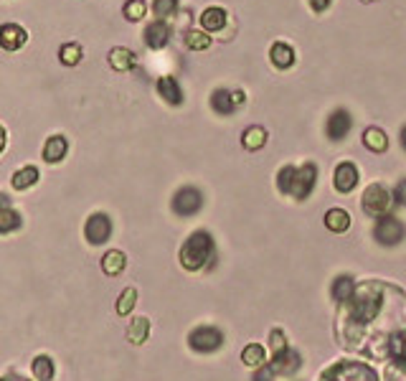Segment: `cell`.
Segmentation results:
<instances>
[{
    "mask_svg": "<svg viewBox=\"0 0 406 381\" xmlns=\"http://www.w3.org/2000/svg\"><path fill=\"white\" fill-rule=\"evenodd\" d=\"M150 335V320L148 318H135L127 328V341L130 343H145Z\"/></svg>",
    "mask_w": 406,
    "mask_h": 381,
    "instance_id": "30",
    "label": "cell"
},
{
    "mask_svg": "<svg viewBox=\"0 0 406 381\" xmlns=\"http://www.w3.org/2000/svg\"><path fill=\"white\" fill-rule=\"evenodd\" d=\"M31 371H33V379L36 381H51L56 373L54 361H51L48 356H36L31 364Z\"/></svg>",
    "mask_w": 406,
    "mask_h": 381,
    "instance_id": "28",
    "label": "cell"
},
{
    "mask_svg": "<svg viewBox=\"0 0 406 381\" xmlns=\"http://www.w3.org/2000/svg\"><path fill=\"white\" fill-rule=\"evenodd\" d=\"M3 381H26L23 376H3Z\"/></svg>",
    "mask_w": 406,
    "mask_h": 381,
    "instance_id": "42",
    "label": "cell"
},
{
    "mask_svg": "<svg viewBox=\"0 0 406 381\" xmlns=\"http://www.w3.org/2000/svg\"><path fill=\"white\" fill-rule=\"evenodd\" d=\"M315 180H318V165L315 163H304L300 168L295 165H282L277 171V188L280 194L292 196L297 201H304L307 196L313 194Z\"/></svg>",
    "mask_w": 406,
    "mask_h": 381,
    "instance_id": "2",
    "label": "cell"
},
{
    "mask_svg": "<svg viewBox=\"0 0 406 381\" xmlns=\"http://www.w3.org/2000/svg\"><path fill=\"white\" fill-rule=\"evenodd\" d=\"M110 66L115 71H133L135 66H137V56H135V51H130V48H122V46H115L110 51Z\"/></svg>",
    "mask_w": 406,
    "mask_h": 381,
    "instance_id": "20",
    "label": "cell"
},
{
    "mask_svg": "<svg viewBox=\"0 0 406 381\" xmlns=\"http://www.w3.org/2000/svg\"><path fill=\"white\" fill-rule=\"evenodd\" d=\"M201 28L206 33H216V31H224V26H226V10L219 8V6H211V8H206L201 13Z\"/></svg>",
    "mask_w": 406,
    "mask_h": 381,
    "instance_id": "19",
    "label": "cell"
},
{
    "mask_svg": "<svg viewBox=\"0 0 406 381\" xmlns=\"http://www.w3.org/2000/svg\"><path fill=\"white\" fill-rule=\"evenodd\" d=\"M264 346L262 343H249L246 349L242 351V361L244 366H251V369H259V366H264Z\"/></svg>",
    "mask_w": 406,
    "mask_h": 381,
    "instance_id": "31",
    "label": "cell"
},
{
    "mask_svg": "<svg viewBox=\"0 0 406 381\" xmlns=\"http://www.w3.org/2000/svg\"><path fill=\"white\" fill-rule=\"evenodd\" d=\"M26 41H28V33H26L23 26H18V24L0 26V46L6 48V51H18V48H23Z\"/></svg>",
    "mask_w": 406,
    "mask_h": 381,
    "instance_id": "14",
    "label": "cell"
},
{
    "mask_svg": "<svg viewBox=\"0 0 406 381\" xmlns=\"http://www.w3.org/2000/svg\"><path fill=\"white\" fill-rule=\"evenodd\" d=\"M269 62H272L274 69H292L297 62V54L295 48L289 46V44H284V41H277V44H272V48H269Z\"/></svg>",
    "mask_w": 406,
    "mask_h": 381,
    "instance_id": "15",
    "label": "cell"
},
{
    "mask_svg": "<svg viewBox=\"0 0 406 381\" xmlns=\"http://www.w3.org/2000/svg\"><path fill=\"white\" fill-rule=\"evenodd\" d=\"M137 305V290L135 288H125L117 297V313L119 315H130Z\"/></svg>",
    "mask_w": 406,
    "mask_h": 381,
    "instance_id": "35",
    "label": "cell"
},
{
    "mask_svg": "<svg viewBox=\"0 0 406 381\" xmlns=\"http://www.w3.org/2000/svg\"><path fill=\"white\" fill-rule=\"evenodd\" d=\"M351 127H353V117L348 109H333L328 117V122H325V135H328L330 140L338 142V140H343L345 135L351 133Z\"/></svg>",
    "mask_w": 406,
    "mask_h": 381,
    "instance_id": "11",
    "label": "cell"
},
{
    "mask_svg": "<svg viewBox=\"0 0 406 381\" xmlns=\"http://www.w3.org/2000/svg\"><path fill=\"white\" fill-rule=\"evenodd\" d=\"M358 183V168L351 160H343L338 163L336 173H333V186H336L338 194H351L353 188Z\"/></svg>",
    "mask_w": 406,
    "mask_h": 381,
    "instance_id": "12",
    "label": "cell"
},
{
    "mask_svg": "<svg viewBox=\"0 0 406 381\" xmlns=\"http://www.w3.org/2000/svg\"><path fill=\"white\" fill-rule=\"evenodd\" d=\"M211 109L216 112V115L221 117H229V115H234L236 109V102H234V92H229V89H213L211 92Z\"/></svg>",
    "mask_w": 406,
    "mask_h": 381,
    "instance_id": "18",
    "label": "cell"
},
{
    "mask_svg": "<svg viewBox=\"0 0 406 381\" xmlns=\"http://www.w3.org/2000/svg\"><path fill=\"white\" fill-rule=\"evenodd\" d=\"M363 3H374V0H363Z\"/></svg>",
    "mask_w": 406,
    "mask_h": 381,
    "instance_id": "43",
    "label": "cell"
},
{
    "mask_svg": "<svg viewBox=\"0 0 406 381\" xmlns=\"http://www.w3.org/2000/svg\"><path fill=\"white\" fill-rule=\"evenodd\" d=\"M186 46L191 48V51H206V48L211 46V36L203 31V28H198V31H188Z\"/></svg>",
    "mask_w": 406,
    "mask_h": 381,
    "instance_id": "33",
    "label": "cell"
},
{
    "mask_svg": "<svg viewBox=\"0 0 406 381\" xmlns=\"http://www.w3.org/2000/svg\"><path fill=\"white\" fill-rule=\"evenodd\" d=\"M213 252H216V247H213L211 234L193 232L186 241H183V247H180V252H178V259H180V265H183V270L198 272V270H203V267L213 259Z\"/></svg>",
    "mask_w": 406,
    "mask_h": 381,
    "instance_id": "3",
    "label": "cell"
},
{
    "mask_svg": "<svg viewBox=\"0 0 406 381\" xmlns=\"http://www.w3.org/2000/svg\"><path fill=\"white\" fill-rule=\"evenodd\" d=\"M338 343L374 361H389L406 341L404 290L381 280H368L340 303L336 320Z\"/></svg>",
    "mask_w": 406,
    "mask_h": 381,
    "instance_id": "1",
    "label": "cell"
},
{
    "mask_svg": "<svg viewBox=\"0 0 406 381\" xmlns=\"http://www.w3.org/2000/svg\"><path fill=\"white\" fill-rule=\"evenodd\" d=\"M155 89H157V94L163 97V102H168L171 107H180V104H183V89H180L175 77H160Z\"/></svg>",
    "mask_w": 406,
    "mask_h": 381,
    "instance_id": "16",
    "label": "cell"
},
{
    "mask_svg": "<svg viewBox=\"0 0 406 381\" xmlns=\"http://www.w3.org/2000/svg\"><path fill=\"white\" fill-rule=\"evenodd\" d=\"M36 180H39V168L36 165H26V168L13 173V188H18V191L36 186Z\"/></svg>",
    "mask_w": 406,
    "mask_h": 381,
    "instance_id": "29",
    "label": "cell"
},
{
    "mask_svg": "<svg viewBox=\"0 0 406 381\" xmlns=\"http://www.w3.org/2000/svg\"><path fill=\"white\" fill-rule=\"evenodd\" d=\"M353 292H356V282H353L351 275H340V277H336V280H333L330 295H333V300H336V303H345V300H348Z\"/></svg>",
    "mask_w": 406,
    "mask_h": 381,
    "instance_id": "26",
    "label": "cell"
},
{
    "mask_svg": "<svg viewBox=\"0 0 406 381\" xmlns=\"http://www.w3.org/2000/svg\"><path fill=\"white\" fill-rule=\"evenodd\" d=\"M391 203H394V196L386 186L381 183H371V186L363 191L360 196V206L366 211L368 216H386V211L391 209Z\"/></svg>",
    "mask_w": 406,
    "mask_h": 381,
    "instance_id": "5",
    "label": "cell"
},
{
    "mask_svg": "<svg viewBox=\"0 0 406 381\" xmlns=\"http://www.w3.org/2000/svg\"><path fill=\"white\" fill-rule=\"evenodd\" d=\"M0 198H3V206H0V234H10L16 232V229H21V224H23L21 214L10 209L8 196H0Z\"/></svg>",
    "mask_w": 406,
    "mask_h": 381,
    "instance_id": "22",
    "label": "cell"
},
{
    "mask_svg": "<svg viewBox=\"0 0 406 381\" xmlns=\"http://www.w3.org/2000/svg\"><path fill=\"white\" fill-rule=\"evenodd\" d=\"M153 13L157 21H168L178 13V0H153Z\"/></svg>",
    "mask_w": 406,
    "mask_h": 381,
    "instance_id": "36",
    "label": "cell"
},
{
    "mask_svg": "<svg viewBox=\"0 0 406 381\" xmlns=\"http://www.w3.org/2000/svg\"><path fill=\"white\" fill-rule=\"evenodd\" d=\"M320 381H378V373L363 361H336L320 373Z\"/></svg>",
    "mask_w": 406,
    "mask_h": 381,
    "instance_id": "4",
    "label": "cell"
},
{
    "mask_svg": "<svg viewBox=\"0 0 406 381\" xmlns=\"http://www.w3.org/2000/svg\"><path fill=\"white\" fill-rule=\"evenodd\" d=\"M401 148L406 150V124H404V127H401Z\"/></svg>",
    "mask_w": 406,
    "mask_h": 381,
    "instance_id": "41",
    "label": "cell"
},
{
    "mask_svg": "<svg viewBox=\"0 0 406 381\" xmlns=\"http://www.w3.org/2000/svg\"><path fill=\"white\" fill-rule=\"evenodd\" d=\"M145 13H148V3H145V0H127L125 8H122V16H125L127 21H133V24L142 21Z\"/></svg>",
    "mask_w": 406,
    "mask_h": 381,
    "instance_id": "34",
    "label": "cell"
},
{
    "mask_svg": "<svg viewBox=\"0 0 406 381\" xmlns=\"http://www.w3.org/2000/svg\"><path fill=\"white\" fill-rule=\"evenodd\" d=\"M330 3H333V0H307L310 10H313V13H318V16H320V13H325V10L330 8Z\"/></svg>",
    "mask_w": 406,
    "mask_h": 381,
    "instance_id": "38",
    "label": "cell"
},
{
    "mask_svg": "<svg viewBox=\"0 0 406 381\" xmlns=\"http://www.w3.org/2000/svg\"><path fill=\"white\" fill-rule=\"evenodd\" d=\"M81 56H84V51H81L79 44H64V46L59 48V62H61L64 66H77V64L81 62Z\"/></svg>",
    "mask_w": 406,
    "mask_h": 381,
    "instance_id": "32",
    "label": "cell"
},
{
    "mask_svg": "<svg viewBox=\"0 0 406 381\" xmlns=\"http://www.w3.org/2000/svg\"><path fill=\"white\" fill-rule=\"evenodd\" d=\"M272 379H274V371H272V366H269V364L254 373V381H272Z\"/></svg>",
    "mask_w": 406,
    "mask_h": 381,
    "instance_id": "39",
    "label": "cell"
},
{
    "mask_svg": "<svg viewBox=\"0 0 406 381\" xmlns=\"http://www.w3.org/2000/svg\"><path fill=\"white\" fill-rule=\"evenodd\" d=\"M360 140H363V148H368L371 153H383L389 148V138H386L381 127H366L363 135H360Z\"/></svg>",
    "mask_w": 406,
    "mask_h": 381,
    "instance_id": "23",
    "label": "cell"
},
{
    "mask_svg": "<svg viewBox=\"0 0 406 381\" xmlns=\"http://www.w3.org/2000/svg\"><path fill=\"white\" fill-rule=\"evenodd\" d=\"M188 346L195 353H213V351H219L224 346V333L216 326H198L188 335Z\"/></svg>",
    "mask_w": 406,
    "mask_h": 381,
    "instance_id": "6",
    "label": "cell"
},
{
    "mask_svg": "<svg viewBox=\"0 0 406 381\" xmlns=\"http://www.w3.org/2000/svg\"><path fill=\"white\" fill-rule=\"evenodd\" d=\"M404 236H406V226L401 219L391 216V214L378 216V221H376V226H374V239L378 241L381 247H396Z\"/></svg>",
    "mask_w": 406,
    "mask_h": 381,
    "instance_id": "7",
    "label": "cell"
},
{
    "mask_svg": "<svg viewBox=\"0 0 406 381\" xmlns=\"http://www.w3.org/2000/svg\"><path fill=\"white\" fill-rule=\"evenodd\" d=\"M171 209L175 216H195L203 209V194L195 186L178 188L171 201Z\"/></svg>",
    "mask_w": 406,
    "mask_h": 381,
    "instance_id": "8",
    "label": "cell"
},
{
    "mask_svg": "<svg viewBox=\"0 0 406 381\" xmlns=\"http://www.w3.org/2000/svg\"><path fill=\"white\" fill-rule=\"evenodd\" d=\"M325 226L336 234L348 232V229H351V214L345 209H330L328 214H325Z\"/></svg>",
    "mask_w": 406,
    "mask_h": 381,
    "instance_id": "27",
    "label": "cell"
},
{
    "mask_svg": "<svg viewBox=\"0 0 406 381\" xmlns=\"http://www.w3.org/2000/svg\"><path fill=\"white\" fill-rule=\"evenodd\" d=\"M383 381H406V341L401 343V349L389 358Z\"/></svg>",
    "mask_w": 406,
    "mask_h": 381,
    "instance_id": "17",
    "label": "cell"
},
{
    "mask_svg": "<svg viewBox=\"0 0 406 381\" xmlns=\"http://www.w3.org/2000/svg\"><path fill=\"white\" fill-rule=\"evenodd\" d=\"M125 265H127V257L122 252H117V249H110V252L102 257V272L110 275V277H117V275L125 270Z\"/></svg>",
    "mask_w": 406,
    "mask_h": 381,
    "instance_id": "25",
    "label": "cell"
},
{
    "mask_svg": "<svg viewBox=\"0 0 406 381\" xmlns=\"http://www.w3.org/2000/svg\"><path fill=\"white\" fill-rule=\"evenodd\" d=\"M66 150H69L66 138L64 135H51L46 140V145H44V160L46 163H59V160L66 158Z\"/></svg>",
    "mask_w": 406,
    "mask_h": 381,
    "instance_id": "21",
    "label": "cell"
},
{
    "mask_svg": "<svg viewBox=\"0 0 406 381\" xmlns=\"http://www.w3.org/2000/svg\"><path fill=\"white\" fill-rule=\"evenodd\" d=\"M269 366H272L274 376H289V373H295L300 366H302V356L297 353L295 349H289V346H284V349L274 351L272 353V361H269Z\"/></svg>",
    "mask_w": 406,
    "mask_h": 381,
    "instance_id": "10",
    "label": "cell"
},
{
    "mask_svg": "<svg viewBox=\"0 0 406 381\" xmlns=\"http://www.w3.org/2000/svg\"><path fill=\"white\" fill-rule=\"evenodd\" d=\"M142 39H145V44H148V48H153V51H160V48L168 46V41H171V28H168V24L165 21H153V24L145 26V31H142Z\"/></svg>",
    "mask_w": 406,
    "mask_h": 381,
    "instance_id": "13",
    "label": "cell"
},
{
    "mask_svg": "<svg viewBox=\"0 0 406 381\" xmlns=\"http://www.w3.org/2000/svg\"><path fill=\"white\" fill-rule=\"evenodd\" d=\"M234 102H236V107H242L244 102H246V94H244L242 89H236V92H234Z\"/></svg>",
    "mask_w": 406,
    "mask_h": 381,
    "instance_id": "40",
    "label": "cell"
},
{
    "mask_svg": "<svg viewBox=\"0 0 406 381\" xmlns=\"http://www.w3.org/2000/svg\"><path fill=\"white\" fill-rule=\"evenodd\" d=\"M394 201L401 203V206H406V178L398 180L396 188H394Z\"/></svg>",
    "mask_w": 406,
    "mask_h": 381,
    "instance_id": "37",
    "label": "cell"
},
{
    "mask_svg": "<svg viewBox=\"0 0 406 381\" xmlns=\"http://www.w3.org/2000/svg\"><path fill=\"white\" fill-rule=\"evenodd\" d=\"M84 236L89 244H104V241H110L112 236V221L107 214H92V216L86 219L84 224Z\"/></svg>",
    "mask_w": 406,
    "mask_h": 381,
    "instance_id": "9",
    "label": "cell"
},
{
    "mask_svg": "<svg viewBox=\"0 0 406 381\" xmlns=\"http://www.w3.org/2000/svg\"><path fill=\"white\" fill-rule=\"evenodd\" d=\"M242 145L244 150H259V148H264L267 145V130L264 127H259V124H251V127H246L242 133Z\"/></svg>",
    "mask_w": 406,
    "mask_h": 381,
    "instance_id": "24",
    "label": "cell"
}]
</instances>
